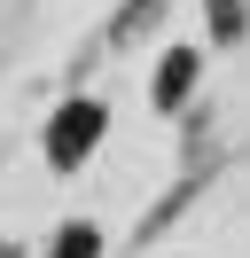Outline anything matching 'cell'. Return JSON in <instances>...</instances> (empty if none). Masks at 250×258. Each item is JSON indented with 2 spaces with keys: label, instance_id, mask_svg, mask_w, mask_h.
<instances>
[{
  "label": "cell",
  "instance_id": "6da1fadb",
  "mask_svg": "<svg viewBox=\"0 0 250 258\" xmlns=\"http://www.w3.org/2000/svg\"><path fill=\"white\" fill-rule=\"evenodd\" d=\"M102 125H109V110H102L94 94L62 102V110L47 117V164H55V172H78V164L102 149Z\"/></svg>",
  "mask_w": 250,
  "mask_h": 258
},
{
  "label": "cell",
  "instance_id": "7a4b0ae2",
  "mask_svg": "<svg viewBox=\"0 0 250 258\" xmlns=\"http://www.w3.org/2000/svg\"><path fill=\"white\" fill-rule=\"evenodd\" d=\"M196 79H203V55H196V47H172L164 63H156V86H149V102H156V110H180V102L196 94Z\"/></svg>",
  "mask_w": 250,
  "mask_h": 258
},
{
  "label": "cell",
  "instance_id": "3957f363",
  "mask_svg": "<svg viewBox=\"0 0 250 258\" xmlns=\"http://www.w3.org/2000/svg\"><path fill=\"white\" fill-rule=\"evenodd\" d=\"M47 258H102V227H94V219H71V227L55 235Z\"/></svg>",
  "mask_w": 250,
  "mask_h": 258
},
{
  "label": "cell",
  "instance_id": "277c9868",
  "mask_svg": "<svg viewBox=\"0 0 250 258\" xmlns=\"http://www.w3.org/2000/svg\"><path fill=\"white\" fill-rule=\"evenodd\" d=\"M211 39H250V0H211Z\"/></svg>",
  "mask_w": 250,
  "mask_h": 258
},
{
  "label": "cell",
  "instance_id": "5b68a950",
  "mask_svg": "<svg viewBox=\"0 0 250 258\" xmlns=\"http://www.w3.org/2000/svg\"><path fill=\"white\" fill-rule=\"evenodd\" d=\"M156 16H164V0H125V16H117V39H133V32H149Z\"/></svg>",
  "mask_w": 250,
  "mask_h": 258
}]
</instances>
